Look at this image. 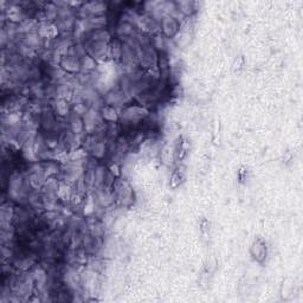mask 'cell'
Here are the masks:
<instances>
[{"mask_svg": "<svg viewBox=\"0 0 303 303\" xmlns=\"http://www.w3.org/2000/svg\"><path fill=\"white\" fill-rule=\"evenodd\" d=\"M99 115L103 123L112 124V123H120V109L117 107L106 105L103 103V106L99 108Z\"/></svg>", "mask_w": 303, "mask_h": 303, "instance_id": "5b68a950", "label": "cell"}, {"mask_svg": "<svg viewBox=\"0 0 303 303\" xmlns=\"http://www.w3.org/2000/svg\"><path fill=\"white\" fill-rule=\"evenodd\" d=\"M112 194L114 199V205L119 208H129L134 204L135 193L127 180L117 176L112 186Z\"/></svg>", "mask_w": 303, "mask_h": 303, "instance_id": "6da1fadb", "label": "cell"}, {"mask_svg": "<svg viewBox=\"0 0 303 303\" xmlns=\"http://www.w3.org/2000/svg\"><path fill=\"white\" fill-rule=\"evenodd\" d=\"M182 24L183 21H180L178 18L171 16V14H165L159 20V29H160L161 35L169 40L174 39L179 35L180 30H182Z\"/></svg>", "mask_w": 303, "mask_h": 303, "instance_id": "3957f363", "label": "cell"}, {"mask_svg": "<svg viewBox=\"0 0 303 303\" xmlns=\"http://www.w3.org/2000/svg\"><path fill=\"white\" fill-rule=\"evenodd\" d=\"M122 49H123L122 40L120 38H117V37H113L109 45V61L119 64L122 57Z\"/></svg>", "mask_w": 303, "mask_h": 303, "instance_id": "52a82bcc", "label": "cell"}, {"mask_svg": "<svg viewBox=\"0 0 303 303\" xmlns=\"http://www.w3.org/2000/svg\"><path fill=\"white\" fill-rule=\"evenodd\" d=\"M158 56L159 53L152 45V42L145 44V45H140L138 49L139 66L145 71L158 73Z\"/></svg>", "mask_w": 303, "mask_h": 303, "instance_id": "7a4b0ae2", "label": "cell"}, {"mask_svg": "<svg viewBox=\"0 0 303 303\" xmlns=\"http://www.w3.org/2000/svg\"><path fill=\"white\" fill-rule=\"evenodd\" d=\"M176 11H178L180 16H182L184 19H190L197 12V3L194 2H188V0H185V2H174Z\"/></svg>", "mask_w": 303, "mask_h": 303, "instance_id": "8992f818", "label": "cell"}, {"mask_svg": "<svg viewBox=\"0 0 303 303\" xmlns=\"http://www.w3.org/2000/svg\"><path fill=\"white\" fill-rule=\"evenodd\" d=\"M57 65L60 66L63 72L69 76H77L81 73V58L76 55L68 53L60 58Z\"/></svg>", "mask_w": 303, "mask_h": 303, "instance_id": "277c9868", "label": "cell"}, {"mask_svg": "<svg viewBox=\"0 0 303 303\" xmlns=\"http://www.w3.org/2000/svg\"><path fill=\"white\" fill-rule=\"evenodd\" d=\"M98 66V62L95 60L94 57H91L90 55H83L81 57V72L83 73H92L96 72Z\"/></svg>", "mask_w": 303, "mask_h": 303, "instance_id": "9c48e42d", "label": "cell"}, {"mask_svg": "<svg viewBox=\"0 0 303 303\" xmlns=\"http://www.w3.org/2000/svg\"><path fill=\"white\" fill-rule=\"evenodd\" d=\"M251 255L257 262H263L267 257V246H265V243L262 241V239L257 238L255 239L252 245H251Z\"/></svg>", "mask_w": 303, "mask_h": 303, "instance_id": "ba28073f", "label": "cell"}, {"mask_svg": "<svg viewBox=\"0 0 303 303\" xmlns=\"http://www.w3.org/2000/svg\"><path fill=\"white\" fill-rule=\"evenodd\" d=\"M183 179H184L183 171H180V168H176L172 173L171 183H169V185H171L172 188H178L180 185H182Z\"/></svg>", "mask_w": 303, "mask_h": 303, "instance_id": "30bf717a", "label": "cell"}]
</instances>
